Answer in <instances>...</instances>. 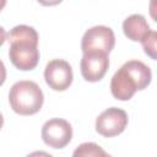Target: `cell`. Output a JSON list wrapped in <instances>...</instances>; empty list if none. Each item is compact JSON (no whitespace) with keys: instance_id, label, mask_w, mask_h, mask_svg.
I'll use <instances>...</instances> for the list:
<instances>
[{"instance_id":"cell-1","label":"cell","mask_w":157,"mask_h":157,"mask_svg":"<svg viewBox=\"0 0 157 157\" xmlns=\"http://www.w3.org/2000/svg\"><path fill=\"white\" fill-rule=\"evenodd\" d=\"M12 110L20 115H33L43 105L44 96L40 87L33 81H18L12 85L9 93Z\"/></svg>"},{"instance_id":"cell-2","label":"cell","mask_w":157,"mask_h":157,"mask_svg":"<svg viewBox=\"0 0 157 157\" xmlns=\"http://www.w3.org/2000/svg\"><path fill=\"white\" fill-rule=\"evenodd\" d=\"M9 56L12 65L18 70H33L39 61L38 42L12 40L10 42Z\"/></svg>"},{"instance_id":"cell-3","label":"cell","mask_w":157,"mask_h":157,"mask_svg":"<svg viewBox=\"0 0 157 157\" xmlns=\"http://www.w3.org/2000/svg\"><path fill=\"white\" fill-rule=\"evenodd\" d=\"M128 125V114L120 108H108L96 119V131L104 137L121 134Z\"/></svg>"},{"instance_id":"cell-4","label":"cell","mask_w":157,"mask_h":157,"mask_svg":"<svg viewBox=\"0 0 157 157\" xmlns=\"http://www.w3.org/2000/svg\"><path fill=\"white\" fill-rule=\"evenodd\" d=\"M72 137V128L69 121L54 118L44 123L42 128V139L44 144L52 148L65 147Z\"/></svg>"},{"instance_id":"cell-5","label":"cell","mask_w":157,"mask_h":157,"mask_svg":"<svg viewBox=\"0 0 157 157\" xmlns=\"http://www.w3.org/2000/svg\"><path fill=\"white\" fill-rule=\"evenodd\" d=\"M115 44V37L112 28L107 26H94L87 29L81 40L82 53L90 50H101L107 54L112 52Z\"/></svg>"},{"instance_id":"cell-6","label":"cell","mask_w":157,"mask_h":157,"mask_svg":"<svg viewBox=\"0 0 157 157\" xmlns=\"http://www.w3.org/2000/svg\"><path fill=\"white\" fill-rule=\"evenodd\" d=\"M81 75L88 82H97L103 78L108 67L109 59L108 54L101 50L85 52L80 63Z\"/></svg>"},{"instance_id":"cell-7","label":"cell","mask_w":157,"mask_h":157,"mask_svg":"<svg viewBox=\"0 0 157 157\" xmlns=\"http://www.w3.org/2000/svg\"><path fill=\"white\" fill-rule=\"evenodd\" d=\"M44 78L47 85L54 91H65L72 83L71 65L61 59L49 61L44 69Z\"/></svg>"},{"instance_id":"cell-8","label":"cell","mask_w":157,"mask_h":157,"mask_svg":"<svg viewBox=\"0 0 157 157\" xmlns=\"http://www.w3.org/2000/svg\"><path fill=\"white\" fill-rule=\"evenodd\" d=\"M137 91L136 83L130 74L121 66L112 77L110 92L115 99L129 101Z\"/></svg>"},{"instance_id":"cell-9","label":"cell","mask_w":157,"mask_h":157,"mask_svg":"<svg viewBox=\"0 0 157 157\" xmlns=\"http://www.w3.org/2000/svg\"><path fill=\"white\" fill-rule=\"evenodd\" d=\"M123 31L129 39L134 42H141L151 29L146 18L142 15L134 13L124 20Z\"/></svg>"},{"instance_id":"cell-10","label":"cell","mask_w":157,"mask_h":157,"mask_svg":"<svg viewBox=\"0 0 157 157\" xmlns=\"http://www.w3.org/2000/svg\"><path fill=\"white\" fill-rule=\"evenodd\" d=\"M123 67L130 74V76L134 78L137 91L145 90L150 83H151V78H152V72L151 69L144 64L140 60H129L126 61Z\"/></svg>"},{"instance_id":"cell-11","label":"cell","mask_w":157,"mask_h":157,"mask_svg":"<svg viewBox=\"0 0 157 157\" xmlns=\"http://www.w3.org/2000/svg\"><path fill=\"white\" fill-rule=\"evenodd\" d=\"M7 40L9 43L12 40H32V42H38V33L37 31L27 25H18L13 27L10 33L7 34Z\"/></svg>"},{"instance_id":"cell-12","label":"cell","mask_w":157,"mask_h":157,"mask_svg":"<svg viewBox=\"0 0 157 157\" xmlns=\"http://www.w3.org/2000/svg\"><path fill=\"white\" fill-rule=\"evenodd\" d=\"M74 156L75 157H108L109 155L97 144L94 142H83L81 144L75 151H74Z\"/></svg>"},{"instance_id":"cell-13","label":"cell","mask_w":157,"mask_h":157,"mask_svg":"<svg viewBox=\"0 0 157 157\" xmlns=\"http://www.w3.org/2000/svg\"><path fill=\"white\" fill-rule=\"evenodd\" d=\"M156 38L157 34L155 31H150L146 37L141 40V44L144 47V50L147 55H150L152 59H156Z\"/></svg>"},{"instance_id":"cell-14","label":"cell","mask_w":157,"mask_h":157,"mask_svg":"<svg viewBox=\"0 0 157 157\" xmlns=\"http://www.w3.org/2000/svg\"><path fill=\"white\" fill-rule=\"evenodd\" d=\"M5 80H6V67L4 63L0 60V86L5 82Z\"/></svg>"},{"instance_id":"cell-15","label":"cell","mask_w":157,"mask_h":157,"mask_svg":"<svg viewBox=\"0 0 157 157\" xmlns=\"http://www.w3.org/2000/svg\"><path fill=\"white\" fill-rule=\"evenodd\" d=\"M37 1L44 6H54V5L60 4L63 0H37Z\"/></svg>"},{"instance_id":"cell-16","label":"cell","mask_w":157,"mask_h":157,"mask_svg":"<svg viewBox=\"0 0 157 157\" xmlns=\"http://www.w3.org/2000/svg\"><path fill=\"white\" fill-rule=\"evenodd\" d=\"M6 37H7V34H6V31L0 26V47L4 44V42L6 40Z\"/></svg>"},{"instance_id":"cell-17","label":"cell","mask_w":157,"mask_h":157,"mask_svg":"<svg viewBox=\"0 0 157 157\" xmlns=\"http://www.w3.org/2000/svg\"><path fill=\"white\" fill-rule=\"evenodd\" d=\"M6 1H7V0H0V11H1V10L5 7V5H6Z\"/></svg>"},{"instance_id":"cell-18","label":"cell","mask_w":157,"mask_h":157,"mask_svg":"<svg viewBox=\"0 0 157 157\" xmlns=\"http://www.w3.org/2000/svg\"><path fill=\"white\" fill-rule=\"evenodd\" d=\"M2 125H4V118H2V114L0 113V129L2 128Z\"/></svg>"}]
</instances>
